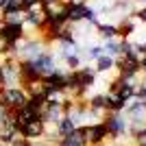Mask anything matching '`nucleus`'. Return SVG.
I'll return each mask as SVG.
<instances>
[{"label": "nucleus", "instance_id": "6ab92c4d", "mask_svg": "<svg viewBox=\"0 0 146 146\" xmlns=\"http://www.w3.org/2000/svg\"><path fill=\"white\" fill-rule=\"evenodd\" d=\"M63 5H85L87 0H61Z\"/></svg>", "mask_w": 146, "mask_h": 146}, {"label": "nucleus", "instance_id": "9b49d317", "mask_svg": "<svg viewBox=\"0 0 146 146\" xmlns=\"http://www.w3.org/2000/svg\"><path fill=\"white\" fill-rule=\"evenodd\" d=\"M96 66H94V70H96V74H103V72H111L113 68H116V59L109 55H100L96 61H94Z\"/></svg>", "mask_w": 146, "mask_h": 146}, {"label": "nucleus", "instance_id": "dca6fc26", "mask_svg": "<svg viewBox=\"0 0 146 146\" xmlns=\"http://www.w3.org/2000/svg\"><path fill=\"white\" fill-rule=\"evenodd\" d=\"M131 142H133V146H146V129L140 131V133H135L131 137Z\"/></svg>", "mask_w": 146, "mask_h": 146}, {"label": "nucleus", "instance_id": "b1692460", "mask_svg": "<svg viewBox=\"0 0 146 146\" xmlns=\"http://www.w3.org/2000/svg\"><path fill=\"white\" fill-rule=\"evenodd\" d=\"M140 2H142V5H146V0H140Z\"/></svg>", "mask_w": 146, "mask_h": 146}, {"label": "nucleus", "instance_id": "7ed1b4c3", "mask_svg": "<svg viewBox=\"0 0 146 146\" xmlns=\"http://www.w3.org/2000/svg\"><path fill=\"white\" fill-rule=\"evenodd\" d=\"M46 26V5L37 0L35 5L26 7V18H24V31H35V35Z\"/></svg>", "mask_w": 146, "mask_h": 146}, {"label": "nucleus", "instance_id": "f3484780", "mask_svg": "<svg viewBox=\"0 0 146 146\" xmlns=\"http://www.w3.org/2000/svg\"><path fill=\"white\" fill-rule=\"evenodd\" d=\"M133 18L137 22H142V24H146V5H142L137 11H133Z\"/></svg>", "mask_w": 146, "mask_h": 146}, {"label": "nucleus", "instance_id": "2eb2a0df", "mask_svg": "<svg viewBox=\"0 0 146 146\" xmlns=\"http://www.w3.org/2000/svg\"><path fill=\"white\" fill-rule=\"evenodd\" d=\"M2 55H11L13 57V46L7 42L2 35H0V57H2Z\"/></svg>", "mask_w": 146, "mask_h": 146}, {"label": "nucleus", "instance_id": "412c9836", "mask_svg": "<svg viewBox=\"0 0 146 146\" xmlns=\"http://www.w3.org/2000/svg\"><path fill=\"white\" fill-rule=\"evenodd\" d=\"M7 2H9V0H0V11L5 9V5H7Z\"/></svg>", "mask_w": 146, "mask_h": 146}, {"label": "nucleus", "instance_id": "0eeeda50", "mask_svg": "<svg viewBox=\"0 0 146 146\" xmlns=\"http://www.w3.org/2000/svg\"><path fill=\"white\" fill-rule=\"evenodd\" d=\"M24 18H26L24 9H2V11H0V24L24 26Z\"/></svg>", "mask_w": 146, "mask_h": 146}, {"label": "nucleus", "instance_id": "1a4fd4ad", "mask_svg": "<svg viewBox=\"0 0 146 146\" xmlns=\"http://www.w3.org/2000/svg\"><path fill=\"white\" fill-rule=\"evenodd\" d=\"M13 118H15V124H18V129H22L24 124H29L31 120H35V118H39V113L37 111H33L31 107H22V109H18V111H13Z\"/></svg>", "mask_w": 146, "mask_h": 146}, {"label": "nucleus", "instance_id": "5701e85b", "mask_svg": "<svg viewBox=\"0 0 146 146\" xmlns=\"http://www.w3.org/2000/svg\"><path fill=\"white\" fill-rule=\"evenodd\" d=\"M105 146H118V144H113V142H111V144H105Z\"/></svg>", "mask_w": 146, "mask_h": 146}, {"label": "nucleus", "instance_id": "f03ea898", "mask_svg": "<svg viewBox=\"0 0 146 146\" xmlns=\"http://www.w3.org/2000/svg\"><path fill=\"white\" fill-rule=\"evenodd\" d=\"M29 103V96L22 85H15V87H2L0 92V105L9 111H18L22 109L24 105Z\"/></svg>", "mask_w": 146, "mask_h": 146}, {"label": "nucleus", "instance_id": "4468645a", "mask_svg": "<svg viewBox=\"0 0 146 146\" xmlns=\"http://www.w3.org/2000/svg\"><path fill=\"white\" fill-rule=\"evenodd\" d=\"M55 129H57V135H59V137H63V135L72 133L74 129H76V124H74V122L70 120L68 116H63V118H61V120L55 124Z\"/></svg>", "mask_w": 146, "mask_h": 146}, {"label": "nucleus", "instance_id": "20e7f679", "mask_svg": "<svg viewBox=\"0 0 146 146\" xmlns=\"http://www.w3.org/2000/svg\"><path fill=\"white\" fill-rule=\"evenodd\" d=\"M83 133H85L87 146H105L107 142H109V133H107V127H105L103 122L83 127Z\"/></svg>", "mask_w": 146, "mask_h": 146}, {"label": "nucleus", "instance_id": "423d86ee", "mask_svg": "<svg viewBox=\"0 0 146 146\" xmlns=\"http://www.w3.org/2000/svg\"><path fill=\"white\" fill-rule=\"evenodd\" d=\"M0 35L13 46L26 35V31H24V26H18V24H0Z\"/></svg>", "mask_w": 146, "mask_h": 146}, {"label": "nucleus", "instance_id": "ddd939ff", "mask_svg": "<svg viewBox=\"0 0 146 146\" xmlns=\"http://www.w3.org/2000/svg\"><path fill=\"white\" fill-rule=\"evenodd\" d=\"M103 55H109V57H120V39H105L103 44Z\"/></svg>", "mask_w": 146, "mask_h": 146}, {"label": "nucleus", "instance_id": "f257e3e1", "mask_svg": "<svg viewBox=\"0 0 146 146\" xmlns=\"http://www.w3.org/2000/svg\"><path fill=\"white\" fill-rule=\"evenodd\" d=\"M103 124L107 127L109 140L113 142V144H120L129 135V122H127V118H124V113H111V111H107L105 118H103Z\"/></svg>", "mask_w": 146, "mask_h": 146}, {"label": "nucleus", "instance_id": "f8f14e48", "mask_svg": "<svg viewBox=\"0 0 146 146\" xmlns=\"http://www.w3.org/2000/svg\"><path fill=\"white\" fill-rule=\"evenodd\" d=\"M96 31H98V35L103 37V42L105 39H120V37H118V26L116 24H103V22H98Z\"/></svg>", "mask_w": 146, "mask_h": 146}, {"label": "nucleus", "instance_id": "6e6552de", "mask_svg": "<svg viewBox=\"0 0 146 146\" xmlns=\"http://www.w3.org/2000/svg\"><path fill=\"white\" fill-rule=\"evenodd\" d=\"M55 146H87L85 133H83V127H76L72 133H68V135H63V137H59V142H57Z\"/></svg>", "mask_w": 146, "mask_h": 146}, {"label": "nucleus", "instance_id": "4be33fe9", "mask_svg": "<svg viewBox=\"0 0 146 146\" xmlns=\"http://www.w3.org/2000/svg\"><path fill=\"white\" fill-rule=\"evenodd\" d=\"M44 5H50V2H55V0H42Z\"/></svg>", "mask_w": 146, "mask_h": 146}, {"label": "nucleus", "instance_id": "a211bd4d", "mask_svg": "<svg viewBox=\"0 0 146 146\" xmlns=\"http://www.w3.org/2000/svg\"><path fill=\"white\" fill-rule=\"evenodd\" d=\"M26 146H52V144H48L46 140H37V142H29Z\"/></svg>", "mask_w": 146, "mask_h": 146}, {"label": "nucleus", "instance_id": "39448f33", "mask_svg": "<svg viewBox=\"0 0 146 146\" xmlns=\"http://www.w3.org/2000/svg\"><path fill=\"white\" fill-rule=\"evenodd\" d=\"M22 135L26 137V142H37V140H44V135H46V124H44L42 118H35V120H31L29 124L20 129Z\"/></svg>", "mask_w": 146, "mask_h": 146}, {"label": "nucleus", "instance_id": "9d476101", "mask_svg": "<svg viewBox=\"0 0 146 146\" xmlns=\"http://www.w3.org/2000/svg\"><path fill=\"white\" fill-rule=\"evenodd\" d=\"M87 107L96 113H107V92L105 94H94V96L87 98Z\"/></svg>", "mask_w": 146, "mask_h": 146}, {"label": "nucleus", "instance_id": "aec40b11", "mask_svg": "<svg viewBox=\"0 0 146 146\" xmlns=\"http://www.w3.org/2000/svg\"><path fill=\"white\" fill-rule=\"evenodd\" d=\"M20 2H22V7H24V9H26V7H31V5H35L37 0H20Z\"/></svg>", "mask_w": 146, "mask_h": 146}]
</instances>
